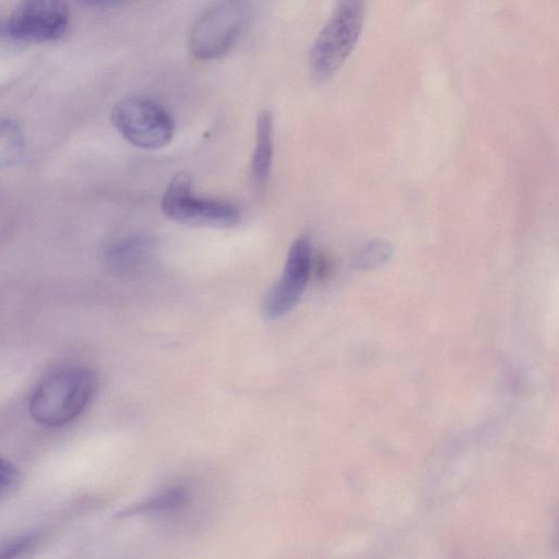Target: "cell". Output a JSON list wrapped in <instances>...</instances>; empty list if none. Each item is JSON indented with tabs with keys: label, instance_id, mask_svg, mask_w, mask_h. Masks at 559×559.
I'll return each mask as SVG.
<instances>
[{
	"label": "cell",
	"instance_id": "cell-10",
	"mask_svg": "<svg viewBox=\"0 0 559 559\" xmlns=\"http://www.w3.org/2000/svg\"><path fill=\"white\" fill-rule=\"evenodd\" d=\"M186 499V490L182 487L167 488L146 500L129 507L119 513V516L156 513L177 509Z\"/></svg>",
	"mask_w": 559,
	"mask_h": 559
},
{
	"label": "cell",
	"instance_id": "cell-8",
	"mask_svg": "<svg viewBox=\"0 0 559 559\" xmlns=\"http://www.w3.org/2000/svg\"><path fill=\"white\" fill-rule=\"evenodd\" d=\"M150 247L151 241L145 236L119 239L105 248L103 259L110 270L129 273L143 263Z\"/></svg>",
	"mask_w": 559,
	"mask_h": 559
},
{
	"label": "cell",
	"instance_id": "cell-7",
	"mask_svg": "<svg viewBox=\"0 0 559 559\" xmlns=\"http://www.w3.org/2000/svg\"><path fill=\"white\" fill-rule=\"evenodd\" d=\"M70 13L63 0H21L7 24L15 39L48 41L67 29Z\"/></svg>",
	"mask_w": 559,
	"mask_h": 559
},
{
	"label": "cell",
	"instance_id": "cell-6",
	"mask_svg": "<svg viewBox=\"0 0 559 559\" xmlns=\"http://www.w3.org/2000/svg\"><path fill=\"white\" fill-rule=\"evenodd\" d=\"M312 262L310 238L299 236L289 248L281 277L263 300L262 313L266 320L285 316L298 304L309 282Z\"/></svg>",
	"mask_w": 559,
	"mask_h": 559
},
{
	"label": "cell",
	"instance_id": "cell-13",
	"mask_svg": "<svg viewBox=\"0 0 559 559\" xmlns=\"http://www.w3.org/2000/svg\"><path fill=\"white\" fill-rule=\"evenodd\" d=\"M20 473L16 467L3 457H0V502L8 498L17 487Z\"/></svg>",
	"mask_w": 559,
	"mask_h": 559
},
{
	"label": "cell",
	"instance_id": "cell-4",
	"mask_svg": "<svg viewBox=\"0 0 559 559\" xmlns=\"http://www.w3.org/2000/svg\"><path fill=\"white\" fill-rule=\"evenodd\" d=\"M111 121L128 142L142 148L165 146L175 132L174 119L166 107L143 95L119 100L111 111Z\"/></svg>",
	"mask_w": 559,
	"mask_h": 559
},
{
	"label": "cell",
	"instance_id": "cell-1",
	"mask_svg": "<svg viewBox=\"0 0 559 559\" xmlns=\"http://www.w3.org/2000/svg\"><path fill=\"white\" fill-rule=\"evenodd\" d=\"M97 377L80 366L62 367L46 376L31 395L32 417L46 427H61L78 417L93 400Z\"/></svg>",
	"mask_w": 559,
	"mask_h": 559
},
{
	"label": "cell",
	"instance_id": "cell-3",
	"mask_svg": "<svg viewBox=\"0 0 559 559\" xmlns=\"http://www.w3.org/2000/svg\"><path fill=\"white\" fill-rule=\"evenodd\" d=\"M252 17L248 0H217L194 21L188 47L198 60H216L227 55L246 32Z\"/></svg>",
	"mask_w": 559,
	"mask_h": 559
},
{
	"label": "cell",
	"instance_id": "cell-14",
	"mask_svg": "<svg viewBox=\"0 0 559 559\" xmlns=\"http://www.w3.org/2000/svg\"><path fill=\"white\" fill-rule=\"evenodd\" d=\"M34 540V537L29 535L15 537L0 548V558L19 556L21 552L27 550L33 545Z\"/></svg>",
	"mask_w": 559,
	"mask_h": 559
},
{
	"label": "cell",
	"instance_id": "cell-5",
	"mask_svg": "<svg viewBox=\"0 0 559 559\" xmlns=\"http://www.w3.org/2000/svg\"><path fill=\"white\" fill-rule=\"evenodd\" d=\"M188 173H178L168 183L160 201L164 214L190 226L230 227L238 223V209L229 202L198 198L191 191Z\"/></svg>",
	"mask_w": 559,
	"mask_h": 559
},
{
	"label": "cell",
	"instance_id": "cell-9",
	"mask_svg": "<svg viewBox=\"0 0 559 559\" xmlns=\"http://www.w3.org/2000/svg\"><path fill=\"white\" fill-rule=\"evenodd\" d=\"M273 119L263 111L257 121L255 146L251 163L252 180L257 188H263L267 181L273 157Z\"/></svg>",
	"mask_w": 559,
	"mask_h": 559
},
{
	"label": "cell",
	"instance_id": "cell-2",
	"mask_svg": "<svg viewBox=\"0 0 559 559\" xmlns=\"http://www.w3.org/2000/svg\"><path fill=\"white\" fill-rule=\"evenodd\" d=\"M365 0H338L314 39L309 63L313 76L331 79L354 50L364 25Z\"/></svg>",
	"mask_w": 559,
	"mask_h": 559
},
{
	"label": "cell",
	"instance_id": "cell-15",
	"mask_svg": "<svg viewBox=\"0 0 559 559\" xmlns=\"http://www.w3.org/2000/svg\"><path fill=\"white\" fill-rule=\"evenodd\" d=\"M80 1L88 3V4H93V5H111V4L121 3L126 0H80Z\"/></svg>",
	"mask_w": 559,
	"mask_h": 559
},
{
	"label": "cell",
	"instance_id": "cell-11",
	"mask_svg": "<svg viewBox=\"0 0 559 559\" xmlns=\"http://www.w3.org/2000/svg\"><path fill=\"white\" fill-rule=\"evenodd\" d=\"M23 150L24 138L19 124L10 119L0 120V168L16 164Z\"/></svg>",
	"mask_w": 559,
	"mask_h": 559
},
{
	"label": "cell",
	"instance_id": "cell-12",
	"mask_svg": "<svg viewBox=\"0 0 559 559\" xmlns=\"http://www.w3.org/2000/svg\"><path fill=\"white\" fill-rule=\"evenodd\" d=\"M393 246L385 239H371L357 252L354 267L357 271H371L384 265L392 257Z\"/></svg>",
	"mask_w": 559,
	"mask_h": 559
}]
</instances>
